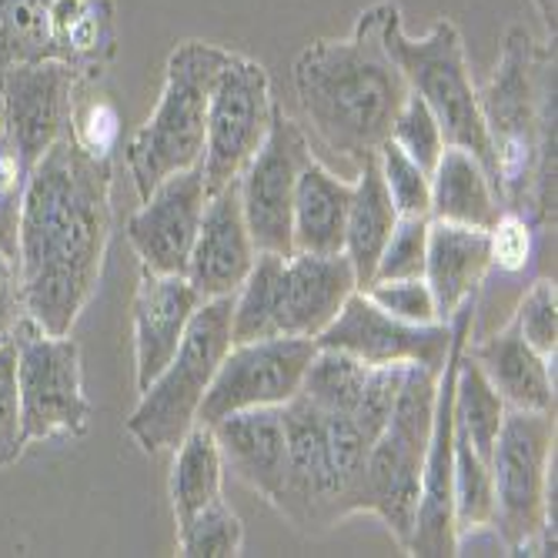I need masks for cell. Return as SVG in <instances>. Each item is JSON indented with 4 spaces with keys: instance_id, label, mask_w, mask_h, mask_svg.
<instances>
[{
    "instance_id": "obj_1",
    "label": "cell",
    "mask_w": 558,
    "mask_h": 558,
    "mask_svg": "<svg viewBox=\"0 0 558 558\" xmlns=\"http://www.w3.org/2000/svg\"><path fill=\"white\" fill-rule=\"evenodd\" d=\"M114 165L61 137L31 168L17 218V275L34 325L71 335L97 294L114 231Z\"/></svg>"
},
{
    "instance_id": "obj_2",
    "label": "cell",
    "mask_w": 558,
    "mask_h": 558,
    "mask_svg": "<svg viewBox=\"0 0 558 558\" xmlns=\"http://www.w3.org/2000/svg\"><path fill=\"white\" fill-rule=\"evenodd\" d=\"M501 208L535 231L555 228V40L512 24L492 77L478 90Z\"/></svg>"
},
{
    "instance_id": "obj_3",
    "label": "cell",
    "mask_w": 558,
    "mask_h": 558,
    "mask_svg": "<svg viewBox=\"0 0 558 558\" xmlns=\"http://www.w3.org/2000/svg\"><path fill=\"white\" fill-rule=\"evenodd\" d=\"M388 0L365 8L348 37H322L294 58L291 84L318 141L362 165L388 141L409 81L385 50Z\"/></svg>"
},
{
    "instance_id": "obj_4",
    "label": "cell",
    "mask_w": 558,
    "mask_h": 558,
    "mask_svg": "<svg viewBox=\"0 0 558 558\" xmlns=\"http://www.w3.org/2000/svg\"><path fill=\"white\" fill-rule=\"evenodd\" d=\"M288 465L275 509L304 535L362 515V472L372 435L348 415L325 412L301 391L281 404Z\"/></svg>"
},
{
    "instance_id": "obj_5",
    "label": "cell",
    "mask_w": 558,
    "mask_h": 558,
    "mask_svg": "<svg viewBox=\"0 0 558 558\" xmlns=\"http://www.w3.org/2000/svg\"><path fill=\"white\" fill-rule=\"evenodd\" d=\"M359 278L344 251L312 255L258 251L244 284L231 298V341L255 338H315L338 318Z\"/></svg>"
},
{
    "instance_id": "obj_6",
    "label": "cell",
    "mask_w": 558,
    "mask_h": 558,
    "mask_svg": "<svg viewBox=\"0 0 558 558\" xmlns=\"http://www.w3.org/2000/svg\"><path fill=\"white\" fill-rule=\"evenodd\" d=\"M488 469L501 545L509 555H555V412H505Z\"/></svg>"
},
{
    "instance_id": "obj_7",
    "label": "cell",
    "mask_w": 558,
    "mask_h": 558,
    "mask_svg": "<svg viewBox=\"0 0 558 558\" xmlns=\"http://www.w3.org/2000/svg\"><path fill=\"white\" fill-rule=\"evenodd\" d=\"M228 58L231 50L205 40H184L171 50L158 108L134 131L124 150L141 197H147L165 178L201 165L211 84Z\"/></svg>"
},
{
    "instance_id": "obj_8",
    "label": "cell",
    "mask_w": 558,
    "mask_h": 558,
    "mask_svg": "<svg viewBox=\"0 0 558 558\" xmlns=\"http://www.w3.org/2000/svg\"><path fill=\"white\" fill-rule=\"evenodd\" d=\"M381 37L401 77L409 81V90L422 97L435 114L445 144L472 150L495 184V155L478 108V87L469 71L462 31L448 17H438L422 37H412L404 31L398 4L388 0Z\"/></svg>"
},
{
    "instance_id": "obj_9",
    "label": "cell",
    "mask_w": 558,
    "mask_h": 558,
    "mask_svg": "<svg viewBox=\"0 0 558 558\" xmlns=\"http://www.w3.org/2000/svg\"><path fill=\"white\" fill-rule=\"evenodd\" d=\"M438 372L428 365H409L395 398V409L372 441L362 472V512L385 522V529L404 548L412 538L422 465L432 438Z\"/></svg>"
},
{
    "instance_id": "obj_10",
    "label": "cell",
    "mask_w": 558,
    "mask_h": 558,
    "mask_svg": "<svg viewBox=\"0 0 558 558\" xmlns=\"http://www.w3.org/2000/svg\"><path fill=\"white\" fill-rule=\"evenodd\" d=\"M231 348V298L205 301L194 312L171 362L150 381L134 412L124 422V432L141 445V451L158 454L178 448V441L197 425L201 401Z\"/></svg>"
},
{
    "instance_id": "obj_11",
    "label": "cell",
    "mask_w": 558,
    "mask_h": 558,
    "mask_svg": "<svg viewBox=\"0 0 558 558\" xmlns=\"http://www.w3.org/2000/svg\"><path fill=\"white\" fill-rule=\"evenodd\" d=\"M17 351V398L24 438H84L94 404L84 391L81 344L71 335H54L24 318L14 335Z\"/></svg>"
},
{
    "instance_id": "obj_12",
    "label": "cell",
    "mask_w": 558,
    "mask_h": 558,
    "mask_svg": "<svg viewBox=\"0 0 558 558\" xmlns=\"http://www.w3.org/2000/svg\"><path fill=\"white\" fill-rule=\"evenodd\" d=\"M275 94L268 71L244 54H231L218 71L208 97V128H205V174L208 194L238 181L247 161L268 141L275 121Z\"/></svg>"
},
{
    "instance_id": "obj_13",
    "label": "cell",
    "mask_w": 558,
    "mask_h": 558,
    "mask_svg": "<svg viewBox=\"0 0 558 558\" xmlns=\"http://www.w3.org/2000/svg\"><path fill=\"white\" fill-rule=\"evenodd\" d=\"M451 344L445 354V365L438 372V395H435V418L432 438L422 465V492L412 538L404 545L409 555L418 558H451L459 555V535H454V512H451V451H454V412H451V391H454V368H459L462 351L472 338L475 325V298L465 301L451 315Z\"/></svg>"
},
{
    "instance_id": "obj_14",
    "label": "cell",
    "mask_w": 558,
    "mask_h": 558,
    "mask_svg": "<svg viewBox=\"0 0 558 558\" xmlns=\"http://www.w3.org/2000/svg\"><path fill=\"white\" fill-rule=\"evenodd\" d=\"M318 351L315 338H255L231 341L221 359L205 401H201L197 425H215L244 409L284 404L301 391L304 372Z\"/></svg>"
},
{
    "instance_id": "obj_15",
    "label": "cell",
    "mask_w": 558,
    "mask_h": 558,
    "mask_svg": "<svg viewBox=\"0 0 558 558\" xmlns=\"http://www.w3.org/2000/svg\"><path fill=\"white\" fill-rule=\"evenodd\" d=\"M312 158L308 134L294 118L275 108V121L262 150L238 178L244 221L258 251L291 255V208L301 168Z\"/></svg>"
},
{
    "instance_id": "obj_16",
    "label": "cell",
    "mask_w": 558,
    "mask_h": 558,
    "mask_svg": "<svg viewBox=\"0 0 558 558\" xmlns=\"http://www.w3.org/2000/svg\"><path fill=\"white\" fill-rule=\"evenodd\" d=\"M81 77L64 61H31L0 74L4 131L24 168L31 171L47 147L71 134L74 97Z\"/></svg>"
},
{
    "instance_id": "obj_17",
    "label": "cell",
    "mask_w": 558,
    "mask_h": 558,
    "mask_svg": "<svg viewBox=\"0 0 558 558\" xmlns=\"http://www.w3.org/2000/svg\"><path fill=\"white\" fill-rule=\"evenodd\" d=\"M451 344V325H409L359 288L341 304L338 318L318 335V348L344 351L365 365H428L441 368Z\"/></svg>"
},
{
    "instance_id": "obj_18",
    "label": "cell",
    "mask_w": 558,
    "mask_h": 558,
    "mask_svg": "<svg viewBox=\"0 0 558 558\" xmlns=\"http://www.w3.org/2000/svg\"><path fill=\"white\" fill-rule=\"evenodd\" d=\"M205 205L208 184L201 168L178 171L141 197V208L128 218V241L141 258V268L158 275H184Z\"/></svg>"
},
{
    "instance_id": "obj_19",
    "label": "cell",
    "mask_w": 558,
    "mask_h": 558,
    "mask_svg": "<svg viewBox=\"0 0 558 558\" xmlns=\"http://www.w3.org/2000/svg\"><path fill=\"white\" fill-rule=\"evenodd\" d=\"M409 365H365L335 348H318L304 372L301 395L325 412L359 422L372 438L385 428Z\"/></svg>"
},
{
    "instance_id": "obj_20",
    "label": "cell",
    "mask_w": 558,
    "mask_h": 558,
    "mask_svg": "<svg viewBox=\"0 0 558 558\" xmlns=\"http://www.w3.org/2000/svg\"><path fill=\"white\" fill-rule=\"evenodd\" d=\"M255 258H258V247L251 241V231L244 221L238 181H231L208 194L184 278L205 301L234 298V291L244 284Z\"/></svg>"
},
{
    "instance_id": "obj_21",
    "label": "cell",
    "mask_w": 558,
    "mask_h": 558,
    "mask_svg": "<svg viewBox=\"0 0 558 558\" xmlns=\"http://www.w3.org/2000/svg\"><path fill=\"white\" fill-rule=\"evenodd\" d=\"M205 304L184 275H158L141 268L131 301L134 318V381L144 391L178 351L194 312Z\"/></svg>"
},
{
    "instance_id": "obj_22",
    "label": "cell",
    "mask_w": 558,
    "mask_h": 558,
    "mask_svg": "<svg viewBox=\"0 0 558 558\" xmlns=\"http://www.w3.org/2000/svg\"><path fill=\"white\" fill-rule=\"evenodd\" d=\"M215 441L221 448L225 472L244 482L251 492H258L265 501H278L284 485L288 465V438H284V415L281 404L265 409H244L215 425Z\"/></svg>"
},
{
    "instance_id": "obj_23",
    "label": "cell",
    "mask_w": 558,
    "mask_h": 558,
    "mask_svg": "<svg viewBox=\"0 0 558 558\" xmlns=\"http://www.w3.org/2000/svg\"><path fill=\"white\" fill-rule=\"evenodd\" d=\"M469 359L482 368L488 385L512 412H555V362L522 338L519 325L509 322L495 335L465 344Z\"/></svg>"
},
{
    "instance_id": "obj_24",
    "label": "cell",
    "mask_w": 558,
    "mask_h": 558,
    "mask_svg": "<svg viewBox=\"0 0 558 558\" xmlns=\"http://www.w3.org/2000/svg\"><path fill=\"white\" fill-rule=\"evenodd\" d=\"M488 275H492L488 231L432 218L422 278L428 281L435 294L438 318L451 322V315L459 312L465 301L478 298Z\"/></svg>"
},
{
    "instance_id": "obj_25",
    "label": "cell",
    "mask_w": 558,
    "mask_h": 558,
    "mask_svg": "<svg viewBox=\"0 0 558 558\" xmlns=\"http://www.w3.org/2000/svg\"><path fill=\"white\" fill-rule=\"evenodd\" d=\"M354 181L328 171L315 155L301 168L291 208V251L335 255L344 251V225L351 208Z\"/></svg>"
},
{
    "instance_id": "obj_26",
    "label": "cell",
    "mask_w": 558,
    "mask_h": 558,
    "mask_svg": "<svg viewBox=\"0 0 558 558\" xmlns=\"http://www.w3.org/2000/svg\"><path fill=\"white\" fill-rule=\"evenodd\" d=\"M501 211L498 191L482 168V161L465 147L445 144L432 168V218L469 225V228H492Z\"/></svg>"
},
{
    "instance_id": "obj_27",
    "label": "cell",
    "mask_w": 558,
    "mask_h": 558,
    "mask_svg": "<svg viewBox=\"0 0 558 558\" xmlns=\"http://www.w3.org/2000/svg\"><path fill=\"white\" fill-rule=\"evenodd\" d=\"M398 221V211L385 191L378 158L368 155L359 165V181H354L351 208H348V225H344V255L359 278V288H365L375 275L378 255Z\"/></svg>"
},
{
    "instance_id": "obj_28",
    "label": "cell",
    "mask_w": 558,
    "mask_h": 558,
    "mask_svg": "<svg viewBox=\"0 0 558 558\" xmlns=\"http://www.w3.org/2000/svg\"><path fill=\"white\" fill-rule=\"evenodd\" d=\"M54 47L81 81H94L118 50L114 4L111 0H58Z\"/></svg>"
},
{
    "instance_id": "obj_29",
    "label": "cell",
    "mask_w": 558,
    "mask_h": 558,
    "mask_svg": "<svg viewBox=\"0 0 558 558\" xmlns=\"http://www.w3.org/2000/svg\"><path fill=\"white\" fill-rule=\"evenodd\" d=\"M225 462L215 432L208 425H194L174 448L171 465V512L174 525H184L191 515L225 498Z\"/></svg>"
},
{
    "instance_id": "obj_30",
    "label": "cell",
    "mask_w": 558,
    "mask_h": 558,
    "mask_svg": "<svg viewBox=\"0 0 558 558\" xmlns=\"http://www.w3.org/2000/svg\"><path fill=\"white\" fill-rule=\"evenodd\" d=\"M54 17L58 0H0V74L31 61H58Z\"/></svg>"
},
{
    "instance_id": "obj_31",
    "label": "cell",
    "mask_w": 558,
    "mask_h": 558,
    "mask_svg": "<svg viewBox=\"0 0 558 558\" xmlns=\"http://www.w3.org/2000/svg\"><path fill=\"white\" fill-rule=\"evenodd\" d=\"M451 412H454V428H459L472 448L482 454L485 462H492V448L505 422V401L498 391L488 385L482 368L469 359V351H462L459 368H454V391H451Z\"/></svg>"
},
{
    "instance_id": "obj_32",
    "label": "cell",
    "mask_w": 558,
    "mask_h": 558,
    "mask_svg": "<svg viewBox=\"0 0 558 558\" xmlns=\"http://www.w3.org/2000/svg\"><path fill=\"white\" fill-rule=\"evenodd\" d=\"M244 551V525L225 498L178 525V555L184 558H234Z\"/></svg>"
},
{
    "instance_id": "obj_33",
    "label": "cell",
    "mask_w": 558,
    "mask_h": 558,
    "mask_svg": "<svg viewBox=\"0 0 558 558\" xmlns=\"http://www.w3.org/2000/svg\"><path fill=\"white\" fill-rule=\"evenodd\" d=\"M375 158L395 211L404 218H432V174L391 141L375 150Z\"/></svg>"
},
{
    "instance_id": "obj_34",
    "label": "cell",
    "mask_w": 558,
    "mask_h": 558,
    "mask_svg": "<svg viewBox=\"0 0 558 558\" xmlns=\"http://www.w3.org/2000/svg\"><path fill=\"white\" fill-rule=\"evenodd\" d=\"M428 225L432 218H404L398 215L372 281H388V278H422L425 275V251H428ZM368 281V284H372ZM365 284V288H368Z\"/></svg>"
},
{
    "instance_id": "obj_35",
    "label": "cell",
    "mask_w": 558,
    "mask_h": 558,
    "mask_svg": "<svg viewBox=\"0 0 558 558\" xmlns=\"http://www.w3.org/2000/svg\"><path fill=\"white\" fill-rule=\"evenodd\" d=\"M388 141L398 144L404 155H409L415 165H422L428 174H432V168H435V161L441 155V147H445V137H441V128H438L435 114L428 111L425 100L415 97V94L404 97L401 111L391 121Z\"/></svg>"
},
{
    "instance_id": "obj_36",
    "label": "cell",
    "mask_w": 558,
    "mask_h": 558,
    "mask_svg": "<svg viewBox=\"0 0 558 558\" xmlns=\"http://www.w3.org/2000/svg\"><path fill=\"white\" fill-rule=\"evenodd\" d=\"M519 325L522 338L542 354V359L555 362V348H558V288L551 278H538L529 284L522 294L519 308L512 315Z\"/></svg>"
},
{
    "instance_id": "obj_37",
    "label": "cell",
    "mask_w": 558,
    "mask_h": 558,
    "mask_svg": "<svg viewBox=\"0 0 558 558\" xmlns=\"http://www.w3.org/2000/svg\"><path fill=\"white\" fill-rule=\"evenodd\" d=\"M378 308L388 315L409 322V325H435L438 318V304L425 278H388V281H372L362 288ZM448 325V322H445Z\"/></svg>"
},
{
    "instance_id": "obj_38",
    "label": "cell",
    "mask_w": 558,
    "mask_h": 558,
    "mask_svg": "<svg viewBox=\"0 0 558 558\" xmlns=\"http://www.w3.org/2000/svg\"><path fill=\"white\" fill-rule=\"evenodd\" d=\"M71 137L90 158H111L118 137H121V111L108 97H74V118H71Z\"/></svg>"
},
{
    "instance_id": "obj_39",
    "label": "cell",
    "mask_w": 558,
    "mask_h": 558,
    "mask_svg": "<svg viewBox=\"0 0 558 558\" xmlns=\"http://www.w3.org/2000/svg\"><path fill=\"white\" fill-rule=\"evenodd\" d=\"M27 448L21 398H17V351L14 341H0V469H11Z\"/></svg>"
},
{
    "instance_id": "obj_40",
    "label": "cell",
    "mask_w": 558,
    "mask_h": 558,
    "mask_svg": "<svg viewBox=\"0 0 558 558\" xmlns=\"http://www.w3.org/2000/svg\"><path fill=\"white\" fill-rule=\"evenodd\" d=\"M532 251H535V225L512 208H501L488 228L492 271H505V275L525 271L532 262Z\"/></svg>"
},
{
    "instance_id": "obj_41",
    "label": "cell",
    "mask_w": 558,
    "mask_h": 558,
    "mask_svg": "<svg viewBox=\"0 0 558 558\" xmlns=\"http://www.w3.org/2000/svg\"><path fill=\"white\" fill-rule=\"evenodd\" d=\"M27 168L8 134L0 131V251L17 258V218H21V197L27 184Z\"/></svg>"
},
{
    "instance_id": "obj_42",
    "label": "cell",
    "mask_w": 558,
    "mask_h": 558,
    "mask_svg": "<svg viewBox=\"0 0 558 558\" xmlns=\"http://www.w3.org/2000/svg\"><path fill=\"white\" fill-rule=\"evenodd\" d=\"M24 318H27V308H24L17 258L8 255V251H0V335L11 338Z\"/></svg>"
},
{
    "instance_id": "obj_43",
    "label": "cell",
    "mask_w": 558,
    "mask_h": 558,
    "mask_svg": "<svg viewBox=\"0 0 558 558\" xmlns=\"http://www.w3.org/2000/svg\"><path fill=\"white\" fill-rule=\"evenodd\" d=\"M542 24H545V34L555 40V27H558V0H532Z\"/></svg>"
},
{
    "instance_id": "obj_44",
    "label": "cell",
    "mask_w": 558,
    "mask_h": 558,
    "mask_svg": "<svg viewBox=\"0 0 558 558\" xmlns=\"http://www.w3.org/2000/svg\"><path fill=\"white\" fill-rule=\"evenodd\" d=\"M0 341H8V338H4V335H0Z\"/></svg>"
}]
</instances>
